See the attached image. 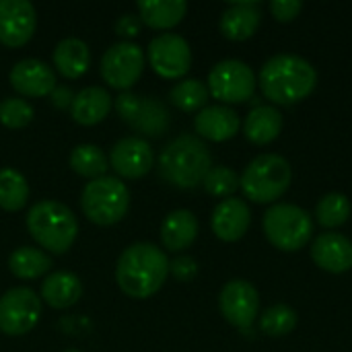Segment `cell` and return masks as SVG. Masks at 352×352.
<instances>
[{
    "instance_id": "cell-1",
    "label": "cell",
    "mask_w": 352,
    "mask_h": 352,
    "mask_svg": "<svg viewBox=\"0 0 352 352\" xmlns=\"http://www.w3.org/2000/svg\"><path fill=\"white\" fill-rule=\"evenodd\" d=\"M169 274V260L155 243H132L126 248L116 266V280L124 295L148 299L161 291Z\"/></svg>"
},
{
    "instance_id": "cell-2",
    "label": "cell",
    "mask_w": 352,
    "mask_h": 352,
    "mask_svg": "<svg viewBox=\"0 0 352 352\" xmlns=\"http://www.w3.org/2000/svg\"><path fill=\"white\" fill-rule=\"evenodd\" d=\"M258 82L264 97L272 103L295 105L314 93L318 85V72L301 56L278 54L266 60L260 70Z\"/></svg>"
},
{
    "instance_id": "cell-3",
    "label": "cell",
    "mask_w": 352,
    "mask_h": 352,
    "mask_svg": "<svg viewBox=\"0 0 352 352\" xmlns=\"http://www.w3.org/2000/svg\"><path fill=\"white\" fill-rule=\"evenodd\" d=\"M212 167V155L204 140L192 134L173 138L159 155V173L175 188H196Z\"/></svg>"
},
{
    "instance_id": "cell-4",
    "label": "cell",
    "mask_w": 352,
    "mask_h": 352,
    "mask_svg": "<svg viewBox=\"0 0 352 352\" xmlns=\"http://www.w3.org/2000/svg\"><path fill=\"white\" fill-rule=\"evenodd\" d=\"M27 231L39 248L62 256L72 248L78 235V221L66 204L39 200L27 212Z\"/></svg>"
},
{
    "instance_id": "cell-5",
    "label": "cell",
    "mask_w": 352,
    "mask_h": 352,
    "mask_svg": "<svg viewBox=\"0 0 352 352\" xmlns=\"http://www.w3.org/2000/svg\"><path fill=\"white\" fill-rule=\"evenodd\" d=\"M293 182L291 163L274 153L258 155L241 173L239 188L256 204H272L283 198Z\"/></svg>"
},
{
    "instance_id": "cell-6",
    "label": "cell",
    "mask_w": 352,
    "mask_h": 352,
    "mask_svg": "<svg viewBox=\"0 0 352 352\" xmlns=\"http://www.w3.org/2000/svg\"><path fill=\"white\" fill-rule=\"evenodd\" d=\"M80 208L85 217L99 225L109 227L120 223L130 208V192L124 182L111 175L91 179L80 194Z\"/></svg>"
},
{
    "instance_id": "cell-7",
    "label": "cell",
    "mask_w": 352,
    "mask_h": 352,
    "mask_svg": "<svg viewBox=\"0 0 352 352\" xmlns=\"http://www.w3.org/2000/svg\"><path fill=\"white\" fill-rule=\"evenodd\" d=\"M262 225L266 239L280 252H299L314 235L311 214L297 204H272Z\"/></svg>"
},
{
    "instance_id": "cell-8",
    "label": "cell",
    "mask_w": 352,
    "mask_h": 352,
    "mask_svg": "<svg viewBox=\"0 0 352 352\" xmlns=\"http://www.w3.org/2000/svg\"><path fill=\"white\" fill-rule=\"evenodd\" d=\"M208 93L223 103H245L254 97L256 74L241 60H223L208 74Z\"/></svg>"
},
{
    "instance_id": "cell-9",
    "label": "cell",
    "mask_w": 352,
    "mask_h": 352,
    "mask_svg": "<svg viewBox=\"0 0 352 352\" xmlns=\"http://www.w3.org/2000/svg\"><path fill=\"white\" fill-rule=\"evenodd\" d=\"M116 109L124 122H128L140 134H146L153 138L165 134L171 122L165 103L159 101L157 97H144V95L124 91L116 99Z\"/></svg>"
},
{
    "instance_id": "cell-10",
    "label": "cell",
    "mask_w": 352,
    "mask_h": 352,
    "mask_svg": "<svg viewBox=\"0 0 352 352\" xmlns=\"http://www.w3.org/2000/svg\"><path fill=\"white\" fill-rule=\"evenodd\" d=\"M144 62L146 56L138 43L120 41L105 50L101 58V76L109 87L128 91L138 82L144 70Z\"/></svg>"
},
{
    "instance_id": "cell-11",
    "label": "cell",
    "mask_w": 352,
    "mask_h": 352,
    "mask_svg": "<svg viewBox=\"0 0 352 352\" xmlns=\"http://www.w3.org/2000/svg\"><path fill=\"white\" fill-rule=\"evenodd\" d=\"M41 316V299L29 287H14L0 297V332L23 336L35 328Z\"/></svg>"
},
{
    "instance_id": "cell-12",
    "label": "cell",
    "mask_w": 352,
    "mask_h": 352,
    "mask_svg": "<svg viewBox=\"0 0 352 352\" xmlns=\"http://www.w3.org/2000/svg\"><path fill=\"white\" fill-rule=\"evenodd\" d=\"M219 309L231 326L250 330L260 314L258 289L243 278L229 280L219 295Z\"/></svg>"
},
{
    "instance_id": "cell-13",
    "label": "cell",
    "mask_w": 352,
    "mask_h": 352,
    "mask_svg": "<svg viewBox=\"0 0 352 352\" xmlns=\"http://www.w3.org/2000/svg\"><path fill=\"white\" fill-rule=\"evenodd\" d=\"M148 62L163 78H182L192 66L190 43L177 33H161L148 43Z\"/></svg>"
},
{
    "instance_id": "cell-14",
    "label": "cell",
    "mask_w": 352,
    "mask_h": 352,
    "mask_svg": "<svg viewBox=\"0 0 352 352\" xmlns=\"http://www.w3.org/2000/svg\"><path fill=\"white\" fill-rule=\"evenodd\" d=\"M155 165L151 144L138 136H126L118 140L109 151V167L126 179L144 177Z\"/></svg>"
},
{
    "instance_id": "cell-15",
    "label": "cell",
    "mask_w": 352,
    "mask_h": 352,
    "mask_svg": "<svg viewBox=\"0 0 352 352\" xmlns=\"http://www.w3.org/2000/svg\"><path fill=\"white\" fill-rule=\"evenodd\" d=\"M37 12L27 0H0V43L21 47L35 33Z\"/></svg>"
},
{
    "instance_id": "cell-16",
    "label": "cell",
    "mask_w": 352,
    "mask_h": 352,
    "mask_svg": "<svg viewBox=\"0 0 352 352\" xmlns=\"http://www.w3.org/2000/svg\"><path fill=\"white\" fill-rule=\"evenodd\" d=\"M10 85L23 97H47L56 89V74L43 60L25 58L12 66Z\"/></svg>"
},
{
    "instance_id": "cell-17",
    "label": "cell",
    "mask_w": 352,
    "mask_h": 352,
    "mask_svg": "<svg viewBox=\"0 0 352 352\" xmlns=\"http://www.w3.org/2000/svg\"><path fill=\"white\" fill-rule=\"evenodd\" d=\"M210 225L221 241H239L252 225V210L241 198H225L217 204Z\"/></svg>"
},
{
    "instance_id": "cell-18",
    "label": "cell",
    "mask_w": 352,
    "mask_h": 352,
    "mask_svg": "<svg viewBox=\"0 0 352 352\" xmlns=\"http://www.w3.org/2000/svg\"><path fill=\"white\" fill-rule=\"evenodd\" d=\"M311 260L330 274L352 270V241L340 233H322L311 245Z\"/></svg>"
},
{
    "instance_id": "cell-19",
    "label": "cell",
    "mask_w": 352,
    "mask_h": 352,
    "mask_svg": "<svg viewBox=\"0 0 352 352\" xmlns=\"http://www.w3.org/2000/svg\"><path fill=\"white\" fill-rule=\"evenodd\" d=\"M194 128L206 140L225 142L239 132V116L227 105H210L198 111L194 118Z\"/></svg>"
},
{
    "instance_id": "cell-20",
    "label": "cell",
    "mask_w": 352,
    "mask_h": 352,
    "mask_svg": "<svg viewBox=\"0 0 352 352\" xmlns=\"http://www.w3.org/2000/svg\"><path fill=\"white\" fill-rule=\"evenodd\" d=\"M262 21V4L260 2H235L221 16V33L231 41L250 39Z\"/></svg>"
},
{
    "instance_id": "cell-21",
    "label": "cell",
    "mask_w": 352,
    "mask_h": 352,
    "mask_svg": "<svg viewBox=\"0 0 352 352\" xmlns=\"http://www.w3.org/2000/svg\"><path fill=\"white\" fill-rule=\"evenodd\" d=\"M113 107V97L103 87H87L78 91L70 103V116L80 126H95L103 122Z\"/></svg>"
},
{
    "instance_id": "cell-22",
    "label": "cell",
    "mask_w": 352,
    "mask_h": 352,
    "mask_svg": "<svg viewBox=\"0 0 352 352\" xmlns=\"http://www.w3.org/2000/svg\"><path fill=\"white\" fill-rule=\"evenodd\" d=\"M198 237V219L192 210L179 208L165 217L161 225V243L167 252L188 250Z\"/></svg>"
},
{
    "instance_id": "cell-23",
    "label": "cell",
    "mask_w": 352,
    "mask_h": 352,
    "mask_svg": "<svg viewBox=\"0 0 352 352\" xmlns=\"http://www.w3.org/2000/svg\"><path fill=\"white\" fill-rule=\"evenodd\" d=\"M283 113L272 105H260L252 109L243 122V134L252 144L264 146L278 138L283 132Z\"/></svg>"
},
{
    "instance_id": "cell-24",
    "label": "cell",
    "mask_w": 352,
    "mask_h": 352,
    "mask_svg": "<svg viewBox=\"0 0 352 352\" xmlns=\"http://www.w3.org/2000/svg\"><path fill=\"white\" fill-rule=\"evenodd\" d=\"M41 297L54 309L72 307L82 297V283L72 272H52L41 283Z\"/></svg>"
},
{
    "instance_id": "cell-25",
    "label": "cell",
    "mask_w": 352,
    "mask_h": 352,
    "mask_svg": "<svg viewBox=\"0 0 352 352\" xmlns=\"http://www.w3.org/2000/svg\"><path fill=\"white\" fill-rule=\"evenodd\" d=\"M91 64V52L89 45L78 37H66L62 39L54 50V66L64 78H80Z\"/></svg>"
},
{
    "instance_id": "cell-26",
    "label": "cell",
    "mask_w": 352,
    "mask_h": 352,
    "mask_svg": "<svg viewBox=\"0 0 352 352\" xmlns=\"http://www.w3.org/2000/svg\"><path fill=\"white\" fill-rule=\"evenodd\" d=\"M8 268L10 272L21 278V280H33V278H41L50 272L52 268V258L50 254H45L39 248H31V245H23L19 250H14L8 258Z\"/></svg>"
},
{
    "instance_id": "cell-27",
    "label": "cell",
    "mask_w": 352,
    "mask_h": 352,
    "mask_svg": "<svg viewBox=\"0 0 352 352\" xmlns=\"http://www.w3.org/2000/svg\"><path fill=\"white\" fill-rule=\"evenodd\" d=\"M140 21L151 29H171L188 12V4L184 0H159V2H140L138 4Z\"/></svg>"
},
{
    "instance_id": "cell-28",
    "label": "cell",
    "mask_w": 352,
    "mask_h": 352,
    "mask_svg": "<svg viewBox=\"0 0 352 352\" xmlns=\"http://www.w3.org/2000/svg\"><path fill=\"white\" fill-rule=\"evenodd\" d=\"M68 163H70V169L74 173H78L80 177H89V179L103 177L107 173V169H109V159L95 144H78V146H74L72 153H70Z\"/></svg>"
},
{
    "instance_id": "cell-29",
    "label": "cell",
    "mask_w": 352,
    "mask_h": 352,
    "mask_svg": "<svg viewBox=\"0 0 352 352\" xmlns=\"http://www.w3.org/2000/svg\"><path fill=\"white\" fill-rule=\"evenodd\" d=\"M29 200V184L16 169H0V208L14 212L21 210Z\"/></svg>"
},
{
    "instance_id": "cell-30",
    "label": "cell",
    "mask_w": 352,
    "mask_h": 352,
    "mask_svg": "<svg viewBox=\"0 0 352 352\" xmlns=\"http://www.w3.org/2000/svg\"><path fill=\"white\" fill-rule=\"evenodd\" d=\"M351 200L344 194H340V192L326 194L318 202V206H316V219L326 229H338V227H342L351 219Z\"/></svg>"
},
{
    "instance_id": "cell-31",
    "label": "cell",
    "mask_w": 352,
    "mask_h": 352,
    "mask_svg": "<svg viewBox=\"0 0 352 352\" xmlns=\"http://www.w3.org/2000/svg\"><path fill=\"white\" fill-rule=\"evenodd\" d=\"M210 93L208 87L198 78H186L169 91V101L182 111H198L206 107Z\"/></svg>"
},
{
    "instance_id": "cell-32",
    "label": "cell",
    "mask_w": 352,
    "mask_h": 352,
    "mask_svg": "<svg viewBox=\"0 0 352 352\" xmlns=\"http://www.w3.org/2000/svg\"><path fill=\"white\" fill-rule=\"evenodd\" d=\"M297 328V311L289 305H272L260 318V330L266 336L280 338Z\"/></svg>"
},
{
    "instance_id": "cell-33",
    "label": "cell",
    "mask_w": 352,
    "mask_h": 352,
    "mask_svg": "<svg viewBox=\"0 0 352 352\" xmlns=\"http://www.w3.org/2000/svg\"><path fill=\"white\" fill-rule=\"evenodd\" d=\"M202 186L214 198H231L239 190V175L231 167L217 165V167H210Z\"/></svg>"
},
{
    "instance_id": "cell-34",
    "label": "cell",
    "mask_w": 352,
    "mask_h": 352,
    "mask_svg": "<svg viewBox=\"0 0 352 352\" xmlns=\"http://www.w3.org/2000/svg\"><path fill=\"white\" fill-rule=\"evenodd\" d=\"M33 105L19 97H6L0 101V124H4L10 130L25 128L33 122Z\"/></svg>"
},
{
    "instance_id": "cell-35",
    "label": "cell",
    "mask_w": 352,
    "mask_h": 352,
    "mask_svg": "<svg viewBox=\"0 0 352 352\" xmlns=\"http://www.w3.org/2000/svg\"><path fill=\"white\" fill-rule=\"evenodd\" d=\"M169 272L179 280V283H190L198 274V264L190 256H179L173 262H169Z\"/></svg>"
},
{
    "instance_id": "cell-36",
    "label": "cell",
    "mask_w": 352,
    "mask_h": 352,
    "mask_svg": "<svg viewBox=\"0 0 352 352\" xmlns=\"http://www.w3.org/2000/svg\"><path fill=\"white\" fill-rule=\"evenodd\" d=\"M301 8H303V4L299 0H274V2H270V12L280 23H289V21L297 19Z\"/></svg>"
},
{
    "instance_id": "cell-37",
    "label": "cell",
    "mask_w": 352,
    "mask_h": 352,
    "mask_svg": "<svg viewBox=\"0 0 352 352\" xmlns=\"http://www.w3.org/2000/svg\"><path fill=\"white\" fill-rule=\"evenodd\" d=\"M140 27H142V21L136 14H122L116 21V25H113L116 33L122 35V37H134V35H138L140 33Z\"/></svg>"
},
{
    "instance_id": "cell-38",
    "label": "cell",
    "mask_w": 352,
    "mask_h": 352,
    "mask_svg": "<svg viewBox=\"0 0 352 352\" xmlns=\"http://www.w3.org/2000/svg\"><path fill=\"white\" fill-rule=\"evenodd\" d=\"M52 103L56 105V107H60V109H64V107H70V103H72V99H74V95H72V91L68 89V87H58L56 85V89L52 91Z\"/></svg>"
},
{
    "instance_id": "cell-39",
    "label": "cell",
    "mask_w": 352,
    "mask_h": 352,
    "mask_svg": "<svg viewBox=\"0 0 352 352\" xmlns=\"http://www.w3.org/2000/svg\"><path fill=\"white\" fill-rule=\"evenodd\" d=\"M64 352H78V351H64Z\"/></svg>"
}]
</instances>
